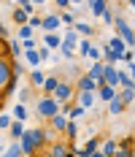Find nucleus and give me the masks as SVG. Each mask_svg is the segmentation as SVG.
<instances>
[{
    "instance_id": "7ed1b4c3",
    "label": "nucleus",
    "mask_w": 135,
    "mask_h": 157,
    "mask_svg": "<svg viewBox=\"0 0 135 157\" xmlns=\"http://www.w3.org/2000/svg\"><path fill=\"white\" fill-rule=\"evenodd\" d=\"M35 111L41 114V117H51V114H57V111H62V103L54 98V95H46V98H41L38 100V106H35Z\"/></svg>"
},
{
    "instance_id": "bb28decb",
    "label": "nucleus",
    "mask_w": 135,
    "mask_h": 157,
    "mask_svg": "<svg viewBox=\"0 0 135 157\" xmlns=\"http://www.w3.org/2000/svg\"><path fill=\"white\" fill-rule=\"evenodd\" d=\"M73 30L78 33V35H92V33H95L89 25H84V22H73Z\"/></svg>"
},
{
    "instance_id": "de8ad7c7",
    "label": "nucleus",
    "mask_w": 135,
    "mask_h": 157,
    "mask_svg": "<svg viewBox=\"0 0 135 157\" xmlns=\"http://www.w3.org/2000/svg\"><path fill=\"white\" fill-rule=\"evenodd\" d=\"M54 3H57L60 8H68V6H70V0H54Z\"/></svg>"
},
{
    "instance_id": "f704fd0d",
    "label": "nucleus",
    "mask_w": 135,
    "mask_h": 157,
    "mask_svg": "<svg viewBox=\"0 0 135 157\" xmlns=\"http://www.w3.org/2000/svg\"><path fill=\"white\" fill-rule=\"evenodd\" d=\"M89 41H87V38H78V54H84V57H87V52H89Z\"/></svg>"
},
{
    "instance_id": "20e7f679",
    "label": "nucleus",
    "mask_w": 135,
    "mask_h": 157,
    "mask_svg": "<svg viewBox=\"0 0 135 157\" xmlns=\"http://www.w3.org/2000/svg\"><path fill=\"white\" fill-rule=\"evenodd\" d=\"M14 78L11 73V57H6V54H0V92L6 90V84Z\"/></svg>"
},
{
    "instance_id": "aec40b11",
    "label": "nucleus",
    "mask_w": 135,
    "mask_h": 157,
    "mask_svg": "<svg viewBox=\"0 0 135 157\" xmlns=\"http://www.w3.org/2000/svg\"><path fill=\"white\" fill-rule=\"evenodd\" d=\"M108 46L114 49L116 54H124V49H127V44H124V41L119 38V35H116V38H108Z\"/></svg>"
},
{
    "instance_id": "f3484780",
    "label": "nucleus",
    "mask_w": 135,
    "mask_h": 157,
    "mask_svg": "<svg viewBox=\"0 0 135 157\" xmlns=\"http://www.w3.org/2000/svg\"><path fill=\"white\" fill-rule=\"evenodd\" d=\"M108 111H111V114H114V117H116V114H122V111H124V103H122V98H119V95H114V98H111V100H108Z\"/></svg>"
},
{
    "instance_id": "1a4fd4ad",
    "label": "nucleus",
    "mask_w": 135,
    "mask_h": 157,
    "mask_svg": "<svg viewBox=\"0 0 135 157\" xmlns=\"http://www.w3.org/2000/svg\"><path fill=\"white\" fill-rule=\"evenodd\" d=\"M103 60H95V63L89 65V73H87V76H92L95 78V81H97V87H100V84H103Z\"/></svg>"
},
{
    "instance_id": "473e14b6",
    "label": "nucleus",
    "mask_w": 135,
    "mask_h": 157,
    "mask_svg": "<svg viewBox=\"0 0 135 157\" xmlns=\"http://www.w3.org/2000/svg\"><path fill=\"white\" fill-rule=\"evenodd\" d=\"M60 52H62V57H65V60H73V46H68V44H60Z\"/></svg>"
},
{
    "instance_id": "4468645a",
    "label": "nucleus",
    "mask_w": 135,
    "mask_h": 157,
    "mask_svg": "<svg viewBox=\"0 0 135 157\" xmlns=\"http://www.w3.org/2000/svg\"><path fill=\"white\" fill-rule=\"evenodd\" d=\"M60 44H62V38L57 35V33H46V35H43V46H49L51 52L60 49Z\"/></svg>"
},
{
    "instance_id": "393cba45",
    "label": "nucleus",
    "mask_w": 135,
    "mask_h": 157,
    "mask_svg": "<svg viewBox=\"0 0 135 157\" xmlns=\"http://www.w3.org/2000/svg\"><path fill=\"white\" fill-rule=\"evenodd\" d=\"M22 52H24V49H22V44L8 38V54H11V57H22Z\"/></svg>"
},
{
    "instance_id": "423d86ee",
    "label": "nucleus",
    "mask_w": 135,
    "mask_h": 157,
    "mask_svg": "<svg viewBox=\"0 0 135 157\" xmlns=\"http://www.w3.org/2000/svg\"><path fill=\"white\" fill-rule=\"evenodd\" d=\"M51 95H54L60 103H68V100L73 98V87H70V84H65V81H60V84H57V90H54Z\"/></svg>"
},
{
    "instance_id": "49530a36",
    "label": "nucleus",
    "mask_w": 135,
    "mask_h": 157,
    "mask_svg": "<svg viewBox=\"0 0 135 157\" xmlns=\"http://www.w3.org/2000/svg\"><path fill=\"white\" fill-rule=\"evenodd\" d=\"M127 65H130V71H127V73H130V76L135 78V60H130V63H127Z\"/></svg>"
},
{
    "instance_id": "a211bd4d",
    "label": "nucleus",
    "mask_w": 135,
    "mask_h": 157,
    "mask_svg": "<svg viewBox=\"0 0 135 157\" xmlns=\"http://www.w3.org/2000/svg\"><path fill=\"white\" fill-rule=\"evenodd\" d=\"M8 130H11L14 138H22V133H24V119H14V122L8 125Z\"/></svg>"
},
{
    "instance_id": "f257e3e1",
    "label": "nucleus",
    "mask_w": 135,
    "mask_h": 157,
    "mask_svg": "<svg viewBox=\"0 0 135 157\" xmlns=\"http://www.w3.org/2000/svg\"><path fill=\"white\" fill-rule=\"evenodd\" d=\"M46 141V133L41 127H32L27 130L24 127V133H22V138H19V146H22V155H32V152H38Z\"/></svg>"
},
{
    "instance_id": "f03ea898",
    "label": "nucleus",
    "mask_w": 135,
    "mask_h": 157,
    "mask_svg": "<svg viewBox=\"0 0 135 157\" xmlns=\"http://www.w3.org/2000/svg\"><path fill=\"white\" fill-rule=\"evenodd\" d=\"M114 27H116V33H119V38L133 49L135 46V30L130 27V22H127L124 16H114Z\"/></svg>"
},
{
    "instance_id": "4c0bfd02",
    "label": "nucleus",
    "mask_w": 135,
    "mask_h": 157,
    "mask_svg": "<svg viewBox=\"0 0 135 157\" xmlns=\"http://www.w3.org/2000/svg\"><path fill=\"white\" fill-rule=\"evenodd\" d=\"M65 130H68V136H70V138H76V133H78V127H76V119H68Z\"/></svg>"
},
{
    "instance_id": "2f4dec72",
    "label": "nucleus",
    "mask_w": 135,
    "mask_h": 157,
    "mask_svg": "<svg viewBox=\"0 0 135 157\" xmlns=\"http://www.w3.org/2000/svg\"><path fill=\"white\" fill-rule=\"evenodd\" d=\"M16 81H19V76H14L11 81H8V84H6V90H3V95H14V92H16V87H19Z\"/></svg>"
},
{
    "instance_id": "09e8293b",
    "label": "nucleus",
    "mask_w": 135,
    "mask_h": 157,
    "mask_svg": "<svg viewBox=\"0 0 135 157\" xmlns=\"http://www.w3.org/2000/svg\"><path fill=\"white\" fill-rule=\"evenodd\" d=\"M32 3H35V6H43V3H46V0H32Z\"/></svg>"
},
{
    "instance_id": "79ce46f5",
    "label": "nucleus",
    "mask_w": 135,
    "mask_h": 157,
    "mask_svg": "<svg viewBox=\"0 0 135 157\" xmlns=\"http://www.w3.org/2000/svg\"><path fill=\"white\" fill-rule=\"evenodd\" d=\"M8 125H11V117L8 114H0V130H8Z\"/></svg>"
},
{
    "instance_id": "c03bdc74",
    "label": "nucleus",
    "mask_w": 135,
    "mask_h": 157,
    "mask_svg": "<svg viewBox=\"0 0 135 157\" xmlns=\"http://www.w3.org/2000/svg\"><path fill=\"white\" fill-rule=\"evenodd\" d=\"M0 38H3V41H8V30H6V25H3V22H0Z\"/></svg>"
},
{
    "instance_id": "58836bf2",
    "label": "nucleus",
    "mask_w": 135,
    "mask_h": 157,
    "mask_svg": "<svg viewBox=\"0 0 135 157\" xmlns=\"http://www.w3.org/2000/svg\"><path fill=\"white\" fill-rule=\"evenodd\" d=\"M60 19L65 22V25H68V27H73V22H76V16H73V14H68V11H62V14H60Z\"/></svg>"
},
{
    "instance_id": "cd10ccee",
    "label": "nucleus",
    "mask_w": 135,
    "mask_h": 157,
    "mask_svg": "<svg viewBox=\"0 0 135 157\" xmlns=\"http://www.w3.org/2000/svg\"><path fill=\"white\" fill-rule=\"evenodd\" d=\"M62 44H68V46H76V44H78V33L70 27V30H68V35L62 38Z\"/></svg>"
},
{
    "instance_id": "8fccbe9b",
    "label": "nucleus",
    "mask_w": 135,
    "mask_h": 157,
    "mask_svg": "<svg viewBox=\"0 0 135 157\" xmlns=\"http://www.w3.org/2000/svg\"><path fill=\"white\" fill-rule=\"evenodd\" d=\"M16 3H19V6H24V3H30V0H16Z\"/></svg>"
},
{
    "instance_id": "a19ab883",
    "label": "nucleus",
    "mask_w": 135,
    "mask_h": 157,
    "mask_svg": "<svg viewBox=\"0 0 135 157\" xmlns=\"http://www.w3.org/2000/svg\"><path fill=\"white\" fill-rule=\"evenodd\" d=\"M38 54H41L43 63H46V60H51V49H49V46H41V49H38Z\"/></svg>"
},
{
    "instance_id": "864d4df0",
    "label": "nucleus",
    "mask_w": 135,
    "mask_h": 157,
    "mask_svg": "<svg viewBox=\"0 0 135 157\" xmlns=\"http://www.w3.org/2000/svg\"><path fill=\"white\" fill-rule=\"evenodd\" d=\"M0 155H3V146H0Z\"/></svg>"
},
{
    "instance_id": "b1692460",
    "label": "nucleus",
    "mask_w": 135,
    "mask_h": 157,
    "mask_svg": "<svg viewBox=\"0 0 135 157\" xmlns=\"http://www.w3.org/2000/svg\"><path fill=\"white\" fill-rule=\"evenodd\" d=\"M49 155H51V157H65V155H70V149L62 146V144H54V146L49 149Z\"/></svg>"
},
{
    "instance_id": "37998d69",
    "label": "nucleus",
    "mask_w": 135,
    "mask_h": 157,
    "mask_svg": "<svg viewBox=\"0 0 135 157\" xmlns=\"http://www.w3.org/2000/svg\"><path fill=\"white\" fill-rule=\"evenodd\" d=\"M22 49H35V38H22Z\"/></svg>"
},
{
    "instance_id": "ea45409f",
    "label": "nucleus",
    "mask_w": 135,
    "mask_h": 157,
    "mask_svg": "<svg viewBox=\"0 0 135 157\" xmlns=\"http://www.w3.org/2000/svg\"><path fill=\"white\" fill-rule=\"evenodd\" d=\"M41 19H43V16H35V14H32L30 19H27V25H30L32 30H38V27H41Z\"/></svg>"
},
{
    "instance_id": "412c9836",
    "label": "nucleus",
    "mask_w": 135,
    "mask_h": 157,
    "mask_svg": "<svg viewBox=\"0 0 135 157\" xmlns=\"http://www.w3.org/2000/svg\"><path fill=\"white\" fill-rule=\"evenodd\" d=\"M116 146H119L116 141H103V144H100V155L114 157V155H116Z\"/></svg>"
},
{
    "instance_id": "a18cd8bd",
    "label": "nucleus",
    "mask_w": 135,
    "mask_h": 157,
    "mask_svg": "<svg viewBox=\"0 0 135 157\" xmlns=\"http://www.w3.org/2000/svg\"><path fill=\"white\" fill-rule=\"evenodd\" d=\"M27 98H30V90H22V92H19V100H22V103H24Z\"/></svg>"
},
{
    "instance_id": "e433bc0d",
    "label": "nucleus",
    "mask_w": 135,
    "mask_h": 157,
    "mask_svg": "<svg viewBox=\"0 0 135 157\" xmlns=\"http://www.w3.org/2000/svg\"><path fill=\"white\" fill-rule=\"evenodd\" d=\"M87 57H92V60H103V52H100V46H89Z\"/></svg>"
},
{
    "instance_id": "5fc2aeb1",
    "label": "nucleus",
    "mask_w": 135,
    "mask_h": 157,
    "mask_svg": "<svg viewBox=\"0 0 135 157\" xmlns=\"http://www.w3.org/2000/svg\"><path fill=\"white\" fill-rule=\"evenodd\" d=\"M133 52H135V46H133Z\"/></svg>"
},
{
    "instance_id": "c85d7f7f",
    "label": "nucleus",
    "mask_w": 135,
    "mask_h": 157,
    "mask_svg": "<svg viewBox=\"0 0 135 157\" xmlns=\"http://www.w3.org/2000/svg\"><path fill=\"white\" fill-rule=\"evenodd\" d=\"M30 78H32V87H41L46 76L41 73V71H38V68H32V71H30Z\"/></svg>"
},
{
    "instance_id": "9d476101",
    "label": "nucleus",
    "mask_w": 135,
    "mask_h": 157,
    "mask_svg": "<svg viewBox=\"0 0 135 157\" xmlns=\"http://www.w3.org/2000/svg\"><path fill=\"white\" fill-rule=\"evenodd\" d=\"M76 155H81V157H92V155H100V141H97V138H89V144H87L84 149H78Z\"/></svg>"
},
{
    "instance_id": "3c124183",
    "label": "nucleus",
    "mask_w": 135,
    "mask_h": 157,
    "mask_svg": "<svg viewBox=\"0 0 135 157\" xmlns=\"http://www.w3.org/2000/svg\"><path fill=\"white\" fill-rule=\"evenodd\" d=\"M70 3H84V0H70Z\"/></svg>"
},
{
    "instance_id": "7c9ffc66",
    "label": "nucleus",
    "mask_w": 135,
    "mask_h": 157,
    "mask_svg": "<svg viewBox=\"0 0 135 157\" xmlns=\"http://www.w3.org/2000/svg\"><path fill=\"white\" fill-rule=\"evenodd\" d=\"M3 155H6V157H19V155H22V146H19V144H14V146L3 149Z\"/></svg>"
},
{
    "instance_id": "6e6552de",
    "label": "nucleus",
    "mask_w": 135,
    "mask_h": 157,
    "mask_svg": "<svg viewBox=\"0 0 135 157\" xmlns=\"http://www.w3.org/2000/svg\"><path fill=\"white\" fill-rule=\"evenodd\" d=\"M114 95H116V87H111V84H105V81L95 90V98H100V100H105V103H108Z\"/></svg>"
},
{
    "instance_id": "0eeeda50",
    "label": "nucleus",
    "mask_w": 135,
    "mask_h": 157,
    "mask_svg": "<svg viewBox=\"0 0 135 157\" xmlns=\"http://www.w3.org/2000/svg\"><path fill=\"white\" fill-rule=\"evenodd\" d=\"M103 81L111 84V87H119V81H116V65H111V63L103 65Z\"/></svg>"
},
{
    "instance_id": "c9c22d12",
    "label": "nucleus",
    "mask_w": 135,
    "mask_h": 157,
    "mask_svg": "<svg viewBox=\"0 0 135 157\" xmlns=\"http://www.w3.org/2000/svg\"><path fill=\"white\" fill-rule=\"evenodd\" d=\"M30 35H32V27L27 25V22H24V25H19V38H30Z\"/></svg>"
},
{
    "instance_id": "6ab92c4d",
    "label": "nucleus",
    "mask_w": 135,
    "mask_h": 157,
    "mask_svg": "<svg viewBox=\"0 0 135 157\" xmlns=\"http://www.w3.org/2000/svg\"><path fill=\"white\" fill-rule=\"evenodd\" d=\"M11 19H14L16 25H24V22L30 19V14H27V11H24V8L19 6V8H14V14H11Z\"/></svg>"
},
{
    "instance_id": "9b49d317",
    "label": "nucleus",
    "mask_w": 135,
    "mask_h": 157,
    "mask_svg": "<svg viewBox=\"0 0 135 157\" xmlns=\"http://www.w3.org/2000/svg\"><path fill=\"white\" fill-rule=\"evenodd\" d=\"M22 57L27 60L30 68H38V65L43 63V60H41V54H38V49H24V52H22Z\"/></svg>"
},
{
    "instance_id": "4be33fe9",
    "label": "nucleus",
    "mask_w": 135,
    "mask_h": 157,
    "mask_svg": "<svg viewBox=\"0 0 135 157\" xmlns=\"http://www.w3.org/2000/svg\"><path fill=\"white\" fill-rule=\"evenodd\" d=\"M57 84H60V78H54V76H46V78H43V84H41V87H43V90H46V95H51V92H54V90H57Z\"/></svg>"
},
{
    "instance_id": "dca6fc26",
    "label": "nucleus",
    "mask_w": 135,
    "mask_h": 157,
    "mask_svg": "<svg viewBox=\"0 0 135 157\" xmlns=\"http://www.w3.org/2000/svg\"><path fill=\"white\" fill-rule=\"evenodd\" d=\"M116 81H119V87H135V78L127 71H119V68H116Z\"/></svg>"
},
{
    "instance_id": "a878e982",
    "label": "nucleus",
    "mask_w": 135,
    "mask_h": 157,
    "mask_svg": "<svg viewBox=\"0 0 135 157\" xmlns=\"http://www.w3.org/2000/svg\"><path fill=\"white\" fill-rule=\"evenodd\" d=\"M89 8H92V14H95V16H100L105 11V0H89Z\"/></svg>"
},
{
    "instance_id": "2eb2a0df",
    "label": "nucleus",
    "mask_w": 135,
    "mask_h": 157,
    "mask_svg": "<svg viewBox=\"0 0 135 157\" xmlns=\"http://www.w3.org/2000/svg\"><path fill=\"white\" fill-rule=\"evenodd\" d=\"M49 119H51V125H54V130H65V125H68V114H62V111H57V114H51Z\"/></svg>"
},
{
    "instance_id": "5701e85b",
    "label": "nucleus",
    "mask_w": 135,
    "mask_h": 157,
    "mask_svg": "<svg viewBox=\"0 0 135 157\" xmlns=\"http://www.w3.org/2000/svg\"><path fill=\"white\" fill-rule=\"evenodd\" d=\"M122 103H124V106H127V103H133L135 100V87H122Z\"/></svg>"
},
{
    "instance_id": "ddd939ff",
    "label": "nucleus",
    "mask_w": 135,
    "mask_h": 157,
    "mask_svg": "<svg viewBox=\"0 0 135 157\" xmlns=\"http://www.w3.org/2000/svg\"><path fill=\"white\" fill-rule=\"evenodd\" d=\"M76 90H92V92H95V90H97V81L92 76H81L76 81Z\"/></svg>"
},
{
    "instance_id": "39448f33",
    "label": "nucleus",
    "mask_w": 135,
    "mask_h": 157,
    "mask_svg": "<svg viewBox=\"0 0 135 157\" xmlns=\"http://www.w3.org/2000/svg\"><path fill=\"white\" fill-rule=\"evenodd\" d=\"M60 25H62V19L57 14H46L43 19H41V30H46V33H57Z\"/></svg>"
},
{
    "instance_id": "c756f323",
    "label": "nucleus",
    "mask_w": 135,
    "mask_h": 157,
    "mask_svg": "<svg viewBox=\"0 0 135 157\" xmlns=\"http://www.w3.org/2000/svg\"><path fill=\"white\" fill-rule=\"evenodd\" d=\"M14 119H27V106L24 103H16L14 106Z\"/></svg>"
},
{
    "instance_id": "72a5a7b5",
    "label": "nucleus",
    "mask_w": 135,
    "mask_h": 157,
    "mask_svg": "<svg viewBox=\"0 0 135 157\" xmlns=\"http://www.w3.org/2000/svg\"><path fill=\"white\" fill-rule=\"evenodd\" d=\"M100 19H103V25H114V11H111V8L105 6V11L100 14Z\"/></svg>"
},
{
    "instance_id": "603ef678",
    "label": "nucleus",
    "mask_w": 135,
    "mask_h": 157,
    "mask_svg": "<svg viewBox=\"0 0 135 157\" xmlns=\"http://www.w3.org/2000/svg\"><path fill=\"white\" fill-rule=\"evenodd\" d=\"M130 6H133V8H135V0H130Z\"/></svg>"
},
{
    "instance_id": "f8f14e48",
    "label": "nucleus",
    "mask_w": 135,
    "mask_h": 157,
    "mask_svg": "<svg viewBox=\"0 0 135 157\" xmlns=\"http://www.w3.org/2000/svg\"><path fill=\"white\" fill-rule=\"evenodd\" d=\"M78 106L92 109V106H95V92H92V90H78Z\"/></svg>"
}]
</instances>
